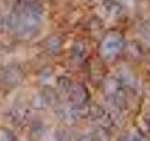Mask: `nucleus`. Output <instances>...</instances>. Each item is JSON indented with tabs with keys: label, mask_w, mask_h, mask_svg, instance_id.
I'll return each instance as SVG.
<instances>
[{
	"label": "nucleus",
	"mask_w": 150,
	"mask_h": 141,
	"mask_svg": "<svg viewBox=\"0 0 150 141\" xmlns=\"http://www.w3.org/2000/svg\"><path fill=\"white\" fill-rule=\"evenodd\" d=\"M23 79V74L20 70L17 69H11L7 73H5L3 76V83L7 87L13 88L17 86L19 83H21Z\"/></svg>",
	"instance_id": "nucleus-1"
},
{
	"label": "nucleus",
	"mask_w": 150,
	"mask_h": 141,
	"mask_svg": "<svg viewBox=\"0 0 150 141\" xmlns=\"http://www.w3.org/2000/svg\"><path fill=\"white\" fill-rule=\"evenodd\" d=\"M0 141H14V136L8 130L0 129Z\"/></svg>",
	"instance_id": "nucleus-2"
}]
</instances>
